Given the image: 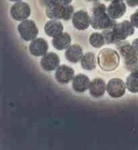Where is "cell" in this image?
I'll list each match as a JSON object with an SVG mask.
<instances>
[{"label":"cell","instance_id":"cell-19","mask_svg":"<svg viewBox=\"0 0 138 150\" xmlns=\"http://www.w3.org/2000/svg\"><path fill=\"white\" fill-rule=\"evenodd\" d=\"M81 64L83 69L86 70H94L97 66V60L94 54L92 52L85 54L81 60Z\"/></svg>","mask_w":138,"mask_h":150},{"label":"cell","instance_id":"cell-3","mask_svg":"<svg viewBox=\"0 0 138 150\" xmlns=\"http://www.w3.org/2000/svg\"><path fill=\"white\" fill-rule=\"evenodd\" d=\"M18 32L24 40L29 42L36 39L39 34V29L34 21L25 20L18 26Z\"/></svg>","mask_w":138,"mask_h":150},{"label":"cell","instance_id":"cell-28","mask_svg":"<svg viewBox=\"0 0 138 150\" xmlns=\"http://www.w3.org/2000/svg\"><path fill=\"white\" fill-rule=\"evenodd\" d=\"M127 4L132 8L138 6V0H127Z\"/></svg>","mask_w":138,"mask_h":150},{"label":"cell","instance_id":"cell-1","mask_svg":"<svg viewBox=\"0 0 138 150\" xmlns=\"http://www.w3.org/2000/svg\"><path fill=\"white\" fill-rule=\"evenodd\" d=\"M107 9V8L103 4L97 3L94 5L90 17V25L93 29H111L115 25L116 22L109 16Z\"/></svg>","mask_w":138,"mask_h":150},{"label":"cell","instance_id":"cell-32","mask_svg":"<svg viewBox=\"0 0 138 150\" xmlns=\"http://www.w3.org/2000/svg\"><path fill=\"white\" fill-rule=\"evenodd\" d=\"M105 1H113V0H105Z\"/></svg>","mask_w":138,"mask_h":150},{"label":"cell","instance_id":"cell-9","mask_svg":"<svg viewBox=\"0 0 138 150\" xmlns=\"http://www.w3.org/2000/svg\"><path fill=\"white\" fill-rule=\"evenodd\" d=\"M127 10V7L123 1L113 0L107 7V13L113 20L119 19L124 16Z\"/></svg>","mask_w":138,"mask_h":150},{"label":"cell","instance_id":"cell-23","mask_svg":"<svg viewBox=\"0 0 138 150\" xmlns=\"http://www.w3.org/2000/svg\"><path fill=\"white\" fill-rule=\"evenodd\" d=\"M125 66L129 71L138 72V56L129 61L125 62Z\"/></svg>","mask_w":138,"mask_h":150},{"label":"cell","instance_id":"cell-31","mask_svg":"<svg viewBox=\"0 0 138 150\" xmlns=\"http://www.w3.org/2000/svg\"><path fill=\"white\" fill-rule=\"evenodd\" d=\"M87 1H97V0H87Z\"/></svg>","mask_w":138,"mask_h":150},{"label":"cell","instance_id":"cell-6","mask_svg":"<svg viewBox=\"0 0 138 150\" xmlns=\"http://www.w3.org/2000/svg\"><path fill=\"white\" fill-rule=\"evenodd\" d=\"M126 88V84L121 79H112L107 84V93L113 98L122 97L125 94Z\"/></svg>","mask_w":138,"mask_h":150},{"label":"cell","instance_id":"cell-18","mask_svg":"<svg viewBox=\"0 0 138 150\" xmlns=\"http://www.w3.org/2000/svg\"><path fill=\"white\" fill-rule=\"evenodd\" d=\"M64 6L56 3L46 8V15L51 20H61L64 18Z\"/></svg>","mask_w":138,"mask_h":150},{"label":"cell","instance_id":"cell-14","mask_svg":"<svg viewBox=\"0 0 138 150\" xmlns=\"http://www.w3.org/2000/svg\"><path fill=\"white\" fill-rule=\"evenodd\" d=\"M65 56L69 62L72 63L78 62L81 61L84 56L82 48L78 44H74L67 48Z\"/></svg>","mask_w":138,"mask_h":150},{"label":"cell","instance_id":"cell-10","mask_svg":"<svg viewBox=\"0 0 138 150\" xmlns=\"http://www.w3.org/2000/svg\"><path fill=\"white\" fill-rule=\"evenodd\" d=\"M55 79L58 83L67 84L72 81L74 78V70L70 67L61 65L56 69Z\"/></svg>","mask_w":138,"mask_h":150},{"label":"cell","instance_id":"cell-20","mask_svg":"<svg viewBox=\"0 0 138 150\" xmlns=\"http://www.w3.org/2000/svg\"><path fill=\"white\" fill-rule=\"evenodd\" d=\"M126 86L132 93H138V72H132L127 78Z\"/></svg>","mask_w":138,"mask_h":150},{"label":"cell","instance_id":"cell-33","mask_svg":"<svg viewBox=\"0 0 138 150\" xmlns=\"http://www.w3.org/2000/svg\"><path fill=\"white\" fill-rule=\"evenodd\" d=\"M120 1H125V0H120ZM125 1H127V0H125Z\"/></svg>","mask_w":138,"mask_h":150},{"label":"cell","instance_id":"cell-24","mask_svg":"<svg viewBox=\"0 0 138 150\" xmlns=\"http://www.w3.org/2000/svg\"><path fill=\"white\" fill-rule=\"evenodd\" d=\"M74 7L71 5H65L64 6V13L63 20L65 21H68L70 19L72 18L74 16Z\"/></svg>","mask_w":138,"mask_h":150},{"label":"cell","instance_id":"cell-21","mask_svg":"<svg viewBox=\"0 0 138 150\" xmlns=\"http://www.w3.org/2000/svg\"><path fill=\"white\" fill-rule=\"evenodd\" d=\"M89 42L92 46L96 48H100L103 46L105 44V40L103 35L100 33H92L89 38Z\"/></svg>","mask_w":138,"mask_h":150},{"label":"cell","instance_id":"cell-29","mask_svg":"<svg viewBox=\"0 0 138 150\" xmlns=\"http://www.w3.org/2000/svg\"><path fill=\"white\" fill-rule=\"evenodd\" d=\"M72 1V0H57V3H59L61 5H64V6L70 4Z\"/></svg>","mask_w":138,"mask_h":150},{"label":"cell","instance_id":"cell-17","mask_svg":"<svg viewBox=\"0 0 138 150\" xmlns=\"http://www.w3.org/2000/svg\"><path fill=\"white\" fill-rule=\"evenodd\" d=\"M118 49L119 53L123 56L125 62L137 57L132 45H131L127 42H119Z\"/></svg>","mask_w":138,"mask_h":150},{"label":"cell","instance_id":"cell-12","mask_svg":"<svg viewBox=\"0 0 138 150\" xmlns=\"http://www.w3.org/2000/svg\"><path fill=\"white\" fill-rule=\"evenodd\" d=\"M91 82L88 77L84 74H78L72 80V87L77 93H84L89 89Z\"/></svg>","mask_w":138,"mask_h":150},{"label":"cell","instance_id":"cell-2","mask_svg":"<svg viewBox=\"0 0 138 150\" xmlns=\"http://www.w3.org/2000/svg\"><path fill=\"white\" fill-rule=\"evenodd\" d=\"M120 57L118 52L113 49L106 48L100 52L98 56V64L104 71L116 69L119 64Z\"/></svg>","mask_w":138,"mask_h":150},{"label":"cell","instance_id":"cell-26","mask_svg":"<svg viewBox=\"0 0 138 150\" xmlns=\"http://www.w3.org/2000/svg\"><path fill=\"white\" fill-rule=\"evenodd\" d=\"M40 1H41L42 6L46 8L51 6L53 4L57 3V0H40Z\"/></svg>","mask_w":138,"mask_h":150},{"label":"cell","instance_id":"cell-27","mask_svg":"<svg viewBox=\"0 0 138 150\" xmlns=\"http://www.w3.org/2000/svg\"><path fill=\"white\" fill-rule=\"evenodd\" d=\"M132 45L133 46V49H134V50L135 52V53H136L137 56H138V38L135 39L133 41Z\"/></svg>","mask_w":138,"mask_h":150},{"label":"cell","instance_id":"cell-8","mask_svg":"<svg viewBox=\"0 0 138 150\" xmlns=\"http://www.w3.org/2000/svg\"><path fill=\"white\" fill-rule=\"evenodd\" d=\"M72 23L78 30H85L90 25V17L86 11L79 10L76 11L72 17Z\"/></svg>","mask_w":138,"mask_h":150},{"label":"cell","instance_id":"cell-4","mask_svg":"<svg viewBox=\"0 0 138 150\" xmlns=\"http://www.w3.org/2000/svg\"><path fill=\"white\" fill-rule=\"evenodd\" d=\"M135 27L132 22L128 20H124L119 23H115V25L112 28V30L114 35L119 42L125 40L128 37L134 34Z\"/></svg>","mask_w":138,"mask_h":150},{"label":"cell","instance_id":"cell-25","mask_svg":"<svg viewBox=\"0 0 138 150\" xmlns=\"http://www.w3.org/2000/svg\"><path fill=\"white\" fill-rule=\"evenodd\" d=\"M130 22H132L133 26L138 28V9L133 13L130 17Z\"/></svg>","mask_w":138,"mask_h":150},{"label":"cell","instance_id":"cell-16","mask_svg":"<svg viewBox=\"0 0 138 150\" xmlns=\"http://www.w3.org/2000/svg\"><path fill=\"white\" fill-rule=\"evenodd\" d=\"M72 38L67 33L63 32L58 36L54 37L52 40V44L57 50H63L70 46Z\"/></svg>","mask_w":138,"mask_h":150},{"label":"cell","instance_id":"cell-30","mask_svg":"<svg viewBox=\"0 0 138 150\" xmlns=\"http://www.w3.org/2000/svg\"><path fill=\"white\" fill-rule=\"evenodd\" d=\"M11 1L13 2H19V1H22V0H10Z\"/></svg>","mask_w":138,"mask_h":150},{"label":"cell","instance_id":"cell-13","mask_svg":"<svg viewBox=\"0 0 138 150\" xmlns=\"http://www.w3.org/2000/svg\"><path fill=\"white\" fill-rule=\"evenodd\" d=\"M107 91V85L103 79H94L90 83L89 91L90 95L93 97L99 98L104 95Z\"/></svg>","mask_w":138,"mask_h":150},{"label":"cell","instance_id":"cell-15","mask_svg":"<svg viewBox=\"0 0 138 150\" xmlns=\"http://www.w3.org/2000/svg\"><path fill=\"white\" fill-rule=\"evenodd\" d=\"M63 31L64 25L57 20L48 21L44 25V32L48 36L54 38L63 33Z\"/></svg>","mask_w":138,"mask_h":150},{"label":"cell","instance_id":"cell-5","mask_svg":"<svg viewBox=\"0 0 138 150\" xmlns=\"http://www.w3.org/2000/svg\"><path fill=\"white\" fill-rule=\"evenodd\" d=\"M10 13L13 19L16 21L22 22L29 18L31 13V9L27 3L23 1L16 2L11 6Z\"/></svg>","mask_w":138,"mask_h":150},{"label":"cell","instance_id":"cell-11","mask_svg":"<svg viewBox=\"0 0 138 150\" xmlns=\"http://www.w3.org/2000/svg\"><path fill=\"white\" fill-rule=\"evenodd\" d=\"M48 43L43 38H36L31 41L29 46V50L32 55L36 57L43 56L47 53Z\"/></svg>","mask_w":138,"mask_h":150},{"label":"cell","instance_id":"cell-7","mask_svg":"<svg viewBox=\"0 0 138 150\" xmlns=\"http://www.w3.org/2000/svg\"><path fill=\"white\" fill-rule=\"evenodd\" d=\"M60 58L55 52H49L44 54L41 60V64L43 69L47 72L53 71L59 67Z\"/></svg>","mask_w":138,"mask_h":150},{"label":"cell","instance_id":"cell-22","mask_svg":"<svg viewBox=\"0 0 138 150\" xmlns=\"http://www.w3.org/2000/svg\"><path fill=\"white\" fill-rule=\"evenodd\" d=\"M102 34L104 36L105 43L107 44L119 43V42H120L117 39L112 28H111V29L104 30L103 32L102 33Z\"/></svg>","mask_w":138,"mask_h":150}]
</instances>
